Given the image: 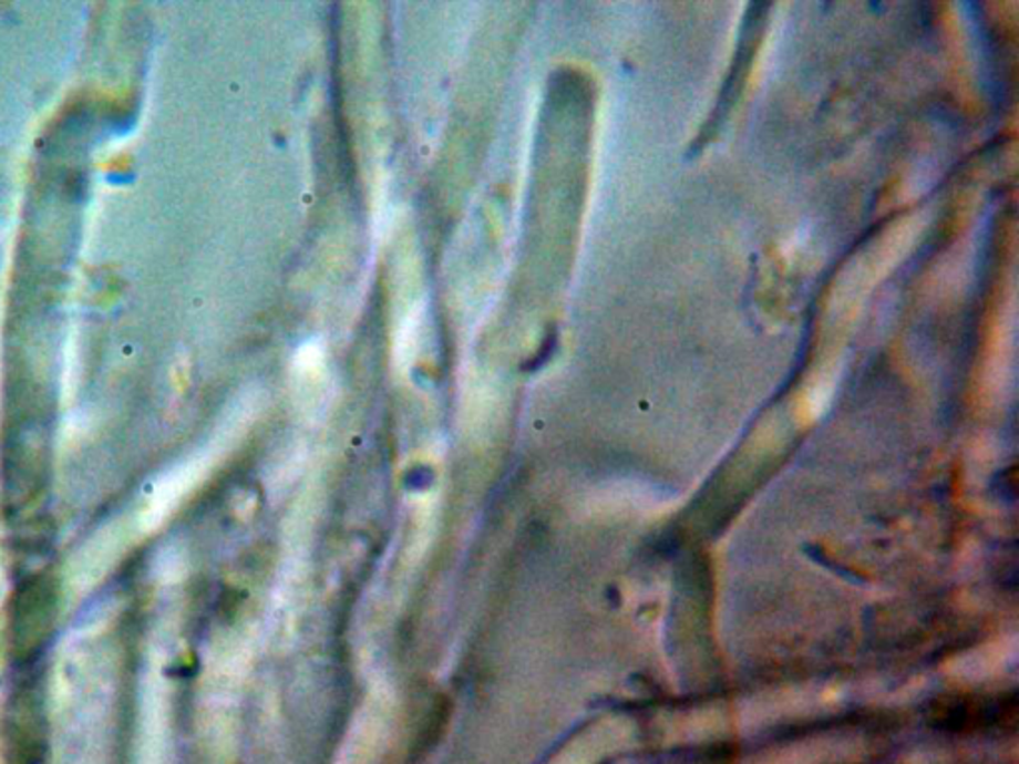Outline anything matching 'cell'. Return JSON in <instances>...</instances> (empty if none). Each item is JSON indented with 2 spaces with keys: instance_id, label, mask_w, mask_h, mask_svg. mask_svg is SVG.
Segmentation results:
<instances>
[{
  "instance_id": "1",
  "label": "cell",
  "mask_w": 1019,
  "mask_h": 764,
  "mask_svg": "<svg viewBox=\"0 0 1019 764\" xmlns=\"http://www.w3.org/2000/svg\"><path fill=\"white\" fill-rule=\"evenodd\" d=\"M119 556L120 538L114 531L106 538L100 536L99 539H92V544L84 548L82 558L76 559L74 576H76L79 586L90 588L94 581L104 578L110 566L119 559Z\"/></svg>"
}]
</instances>
